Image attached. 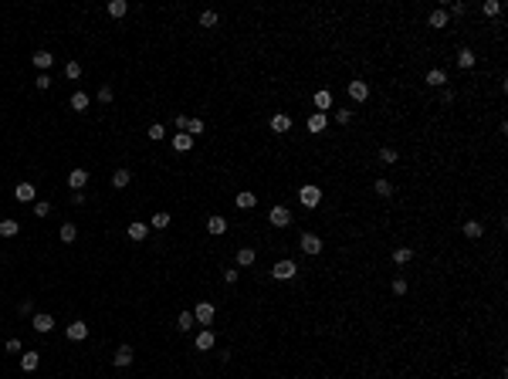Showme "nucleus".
<instances>
[{"mask_svg":"<svg viewBox=\"0 0 508 379\" xmlns=\"http://www.w3.org/2000/svg\"><path fill=\"white\" fill-rule=\"evenodd\" d=\"M298 200H302V207H308V210H315L318 203H322V190H318L315 183H305V186L298 190Z\"/></svg>","mask_w":508,"mask_h":379,"instance_id":"obj_1","label":"nucleus"},{"mask_svg":"<svg viewBox=\"0 0 508 379\" xmlns=\"http://www.w3.org/2000/svg\"><path fill=\"white\" fill-rule=\"evenodd\" d=\"M295 274H298V264H295V261H288V257H285V261H278V264L271 268V278H274V281H292Z\"/></svg>","mask_w":508,"mask_h":379,"instance_id":"obj_2","label":"nucleus"},{"mask_svg":"<svg viewBox=\"0 0 508 379\" xmlns=\"http://www.w3.org/2000/svg\"><path fill=\"white\" fill-rule=\"evenodd\" d=\"M193 318L200 325H214V318H217V308L210 305V301H200L197 308H193Z\"/></svg>","mask_w":508,"mask_h":379,"instance_id":"obj_3","label":"nucleus"},{"mask_svg":"<svg viewBox=\"0 0 508 379\" xmlns=\"http://www.w3.org/2000/svg\"><path fill=\"white\" fill-rule=\"evenodd\" d=\"M14 200L34 203V200H37V186H34V183H17V186H14Z\"/></svg>","mask_w":508,"mask_h":379,"instance_id":"obj_4","label":"nucleus"},{"mask_svg":"<svg viewBox=\"0 0 508 379\" xmlns=\"http://www.w3.org/2000/svg\"><path fill=\"white\" fill-rule=\"evenodd\" d=\"M298 244H302L305 254H322V247H326L318 234H302V237H298Z\"/></svg>","mask_w":508,"mask_h":379,"instance_id":"obj_5","label":"nucleus"},{"mask_svg":"<svg viewBox=\"0 0 508 379\" xmlns=\"http://www.w3.org/2000/svg\"><path fill=\"white\" fill-rule=\"evenodd\" d=\"M268 220H271V227H288L292 223V210L288 207H271Z\"/></svg>","mask_w":508,"mask_h":379,"instance_id":"obj_6","label":"nucleus"},{"mask_svg":"<svg viewBox=\"0 0 508 379\" xmlns=\"http://www.w3.org/2000/svg\"><path fill=\"white\" fill-rule=\"evenodd\" d=\"M288 129H292V115H288V112H274V115H271V132L285 135Z\"/></svg>","mask_w":508,"mask_h":379,"instance_id":"obj_7","label":"nucleus"},{"mask_svg":"<svg viewBox=\"0 0 508 379\" xmlns=\"http://www.w3.org/2000/svg\"><path fill=\"white\" fill-rule=\"evenodd\" d=\"M193 346H197V352H210V349L217 346V335L210 332V328H203V332L193 339Z\"/></svg>","mask_w":508,"mask_h":379,"instance_id":"obj_8","label":"nucleus"},{"mask_svg":"<svg viewBox=\"0 0 508 379\" xmlns=\"http://www.w3.org/2000/svg\"><path fill=\"white\" fill-rule=\"evenodd\" d=\"M65 335L71 339V342H85V339H88V325H85V322H71L65 328Z\"/></svg>","mask_w":508,"mask_h":379,"instance_id":"obj_9","label":"nucleus"},{"mask_svg":"<svg viewBox=\"0 0 508 379\" xmlns=\"http://www.w3.org/2000/svg\"><path fill=\"white\" fill-rule=\"evenodd\" d=\"M349 99L352 102H366L370 99V85H366V81H349Z\"/></svg>","mask_w":508,"mask_h":379,"instance_id":"obj_10","label":"nucleus"},{"mask_svg":"<svg viewBox=\"0 0 508 379\" xmlns=\"http://www.w3.org/2000/svg\"><path fill=\"white\" fill-rule=\"evenodd\" d=\"M427 85L430 88H444V85H447V71H444V68H430L427 71Z\"/></svg>","mask_w":508,"mask_h":379,"instance_id":"obj_11","label":"nucleus"},{"mask_svg":"<svg viewBox=\"0 0 508 379\" xmlns=\"http://www.w3.org/2000/svg\"><path fill=\"white\" fill-rule=\"evenodd\" d=\"M125 234H129V241H135V244H139V241H146V237H149V223H139V220H135V223H129V230H125Z\"/></svg>","mask_w":508,"mask_h":379,"instance_id":"obj_12","label":"nucleus"},{"mask_svg":"<svg viewBox=\"0 0 508 379\" xmlns=\"http://www.w3.org/2000/svg\"><path fill=\"white\" fill-rule=\"evenodd\" d=\"M31 325H34V332H41V335H44V332H51V328H55V318H51V315H44V312H37Z\"/></svg>","mask_w":508,"mask_h":379,"instance_id":"obj_13","label":"nucleus"},{"mask_svg":"<svg viewBox=\"0 0 508 379\" xmlns=\"http://www.w3.org/2000/svg\"><path fill=\"white\" fill-rule=\"evenodd\" d=\"M31 61H34V68H37V71H48V68L55 65V55H51V51H34Z\"/></svg>","mask_w":508,"mask_h":379,"instance_id":"obj_14","label":"nucleus"},{"mask_svg":"<svg viewBox=\"0 0 508 379\" xmlns=\"http://www.w3.org/2000/svg\"><path fill=\"white\" fill-rule=\"evenodd\" d=\"M119 369H125V366H132V346H119L115 349V359H112Z\"/></svg>","mask_w":508,"mask_h":379,"instance_id":"obj_15","label":"nucleus"},{"mask_svg":"<svg viewBox=\"0 0 508 379\" xmlns=\"http://www.w3.org/2000/svg\"><path fill=\"white\" fill-rule=\"evenodd\" d=\"M41 366V352H21V369L24 372H34Z\"/></svg>","mask_w":508,"mask_h":379,"instance_id":"obj_16","label":"nucleus"},{"mask_svg":"<svg viewBox=\"0 0 508 379\" xmlns=\"http://www.w3.org/2000/svg\"><path fill=\"white\" fill-rule=\"evenodd\" d=\"M234 203L241 207V210H251V207H258V197H254L251 190H241V193L234 197Z\"/></svg>","mask_w":508,"mask_h":379,"instance_id":"obj_17","label":"nucleus"},{"mask_svg":"<svg viewBox=\"0 0 508 379\" xmlns=\"http://www.w3.org/2000/svg\"><path fill=\"white\" fill-rule=\"evenodd\" d=\"M85 183H88V173H85V169H71V173H68V186L71 190H85Z\"/></svg>","mask_w":508,"mask_h":379,"instance_id":"obj_18","label":"nucleus"},{"mask_svg":"<svg viewBox=\"0 0 508 379\" xmlns=\"http://www.w3.org/2000/svg\"><path fill=\"white\" fill-rule=\"evenodd\" d=\"M427 24L434 27V31H440V27H447V11H440V7H434L427 17Z\"/></svg>","mask_w":508,"mask_h":379,"instance_id":"obj_19","label":"nucleus"},{"mask_svg":"<svg viewBox=\"0 0 508 379\" xmlns=\"http://www.w3.org/2000/svg\"><path fill=\"white\" fill-rule=\"evenodd\" d=\"M312 102H315V109L322 112V115H326V109H332V91H329V88L315 91V99H312Z\"/></svg>","mask_w":508,"mask_h":379,"instance_id":"obj_20","label":"nucleus"},{"mask_svg":"<svg viewBox=\"0 0 508 379\" xmlns=\"http://www.w3.org/2000/svg\"><path fill=\"white\" fill-rule=\"evenodd\" d=\"M17 230H21V223L14 220V217H4V220H0V237H17Z\"/></svg>","mask_w":508,"mask_h":379,"instance_id":"obj_21","label":"nucleus"},{"mask_svg":"<svg viewBox=\"0 0 508 379\" xmlns=\"http://www.w3.org/2000/svg\"><path fill=\"white\" fill-rule=\"evenodd\" d=\"M173 149H176V153H190L193 149V135H187V132L173 135Z\"/></svg>","mask_w":508,"mask_h":379,"instance_id":"obj_22","label":"nucleus"},{"mask_svg":"<svg viewBox=\"0 0 508 379\" xmlns=\"http://www.w3.org/2000/svg\"><path fill=\"white\" fill-rule=\"evenodd\" d=\"M308 132H326V115H322V112H312V115H308Z\"/></svg>","mask_w":508,"mask_h":379,"instance_id":"obj_23","label":"nucleus"},{"mask_svg":"<svg viewBox=\"0 0 508 379\" xmlns=\"http://www.w3.org/2000/svg\"><path fill=\"white\" fill-rule=\"evenodd\" d=\"M207 230H210L214 237H220L227 230V220H224V217H207Z\"/></svg>","mask_w":508,"mask_h":379,"instance_id":"obj_24","label":"nucleus"},{"mask_svg":"<svg viewBox=\"0 0 508 379\" xmlns=\"http://www.w3.org/2000/svg\"><path fill=\"white\" fill-rule=\"evenodd\" d=\"M129 179H132L129 169H115V173H112V186L115 190H125V186H129Z\"/></svg>","mask_w":508,"mask_h":379,"instance_id":"obj_25","label":"nucleus"},{"mask_svg":"<svg viewBox=\"0 0 508 379\" xmlns=\"http://www.w3.org/2000/svg\"><path fill=\"white\" fill-rule=\"evenodd\" d=\"M254 257H258V254H254V247H241V251H237V264H241V268H251V264H254Z\"/></svg>","mask_w":508,"mask_h":379,"instance_id":"obj_26","label":"nucleus"},{"mask_svg":"<svg viewBox=\"0 0 508 379\" xmlns=\"http://www.w3.org/2000/svg\"><path fill=\"white\" fill-rule=\"evenodd\" d=\"M474 61H478V58H474L471 48H461V51H457V68H474Z\"/></svg>","mask_w":508,"mask_h":379,"instance_id":"obj_27","label":"nucleus"},{"mask_svg":"<svg viewBox=\"0 0 508 379\" xmlns=\"http://www.w3.org/2000/svg\"><path fill=\"white\" fill-rule=\"evenodd\" d=\"M88 105H91V99L85 95V91H75V95H71V109H75V112H85Z\"/></svg>","mask_w":508,"mask_h":379,"instance_id":"obj_28","label":"nucleus"},{"mask_svg":"<svg viewBox=\"0 0 508 379\" xmlns=\"http://www.w3.org/2000/svg\"><path fill=\"white\" fill-rule=\"evenodd\" d=\"M169 220H173V217H169L166 210H159V213H153V220H149V227H156V230H166V227H169Z\"/></svg>","mask_w":508,"mask_h":379,"instance_id":"obj_29","label":"nucleus"},{"mask_svg":"<svg viewBox=\"0 0 508 379\" xmlns=\"http://www.w3.org/2000/svg\"><path fill=\"white\" fill-rule=\"evenodd\" d=\"M193 325H197V318H193V312H180V318H176V328H180V332H190Z\"/></svg>","mask_w":508,"mask_h":379,"instance_id":"obj_30","label":"nucleus"},{"mask_svg":"<svg viewBox=\"0 0 508 379\" xmlns=\"http://www.w3.org/2000/svg\"><path fill=\"white\" fill-rule=\"evenodd\" d=\"M481 234H485V227H481L478 220H468V223H464V237H471V241H478Z\"/></svg>","mask_w":508,"mask_h":379,"instance_id":"obj_31","label":"nucleus"},{"mask_svg":"<svg viewBox=\"0 0 508 379\" xmlns=\"http://www.w3.org/2000/svg\"><path fill=\"white\" fill-rule=\"evenodd\" d=\"M125 11H129L125 0H109V17H125Z\"/></svg>","mask_w":508,"mask_h":379,"instance_id":"obj_32","label":"nucleus"},{"mask_svg":"<svg viewBox=\"0 0 508 379\" xmlns=\"http://www.w3.org/2000/svg\"><path fill=\"white\" fill-rule=\"evenodd\" d=\"M410 257H413L410 247H396L393 251V264H410Z\"/></svg>","mask_w":508,"mask_h":379,"instance_id":"obj_33","label":"nucleus"},{"mask_svg":"<svg viewBox=\"0 0 508 379\" xmlns=\"http://www.w3.org/2000/svg\"><path fill=\"white\" fill-rule=\"evenodd\" d=\"M481 14H485V17H495V14H501V4H498V0H485V4H481Z\"/></svg>","mask_w":508,"mask_h":379,"instance_id":"obj_34","label":"nucleus"},{"mask_svg":"<svg viewBox=\"0 0 508 379\" xmlns=\"http://www.w3.org/2000/svg\"><path fill=\"white\" fill-rule=\"evenodd\" d=\"M380 163H383V166L396 163V149H393V146H383V149H380Z\"/></svg>","mask_w":508,"mask_h":379,"instance_id":"obj_35","label":"nucleus"},{"mask_svg":"<svg viewBox=\"0 0 508 379\" xmlns=\"http://www.w3.org/2000/svg\"><path fill=\"white\" fill-rule=\"evenodd\" d=\"M65 78H71V81L81 78V65H78V61H68V65H65Z\"/></svg>","mask_w":508,"mask_h":379,"instance_id":"obj_36","label":"nucleus"},{"mask_svg":"<svg viewBox=\"0 0 508 379\" xmlns=\"http://www.w3.org/2000/svg\"><path fill=\"white\" fill-rule=\"evenodd\" d=\"M200 27H217V11H203L200 14Z\"/></svg>","mask_w":508,"mask_h":379,"instance_id":"obj_37","label":"nucleus"},{"mask_svg":"<svg viewBox=\"0 0 508 379\" xmlns=\"http://www.w3.org/2000/svg\"><path fill=\"white\" fill-rule=\"evenodd\" d=\"M75 237H78V230H75V223H65V227H61V241H65V244H71Z\"/></svg>","mask_w":508,"mask_h":379,"instance_id":"obj_38","label":"nucleus"},{"mask_svg":"<svg viewBox=\"0 0 508 379\" xmlns=\"http://www.w3.org/2000/svg\"><path fill=\"white\" fill-rule=\"evenodd\" d=\"M376 193H380V197H390V193H393V183H390V179H376Z\"/></svg>","mask_w":508,"mask_h":379,"instance_id":"obj_39","label":"nucleus"},{"mask_svg":"<svg viewBox=\"0 0 508 379\" xmlns=\"http://www.w3.org/2000/svg\"><path fill=\"white\" fill-rule=\"evenodd\" d=\"M203 132V119H190L187 122V135H200Z\"/></svg>","mask_w":508,"mask_h":379,"instance_id":"obj_40","label":"nucleus"},{"mask_svg":"<svg viewBox=\"0 0 508 379\" xmlns=\"http://www.w3.org/2000/svg\"><path fill=\"white\" fill-rule=\"evenodd\" d=\"M149 139H153V143H163V135H166V129H163V125H149Z\"/></svg>","mask_w":508,"mask_h":379,"instance_id":"obj_41","label":"nucleus"},{"mask_svg":"<svg viewBox=\"0 0 508 379\" xmlns=\"http://www.w3.org/2000/svg\"><path fill=\"white\" fill-rule=\"evenodd\" d=\"M48 213H51V203H48V200L34 203V217H48Z\"/></svg>","mask_w":508,"mask_h":379,"instance_id":"obj_42","label":"nucleus"},{"mask_svg":"<svg viewBox=\"0 0 508 379\" xmlns=\"http://www.w3.org/2000/svg\"><path fill=\"white\" fill-rule=\"evenodd\" d=\"M34 85H37L41 91H48V88H51V75H44V71H41V75L34 78Z\"/></svg>","mask_w":508,"mask_h":379,"instance_id":"obj_43","label":"nucleus"},{"mask_svg":"<svg viewBox=\"0 0 508 379\" xmlns=\"http://www.w3.org/2000/svg\"><path fill=\"white\" fill-rule=\"evenodd\" d=\"M336 122H339V125H349V122H352V112H349V109H339V112H336Z\"/></svg>","mask_w":508,"mask_h":379,"instance_id":"obj_44","label":"nucleus"},{"mask_svg":"<svg viewBox=\"0 0 508 379\" xmlns=\"http://www.w3.org/2000/svg\"><path fill=\"white\" fill-rule=\"evenodd\" d=\"M99 102H105V105L112 102V85H102L99 88Z\"/></svg>","mask_w":508,"mask_h":379,"instance_id":"obj_45","label":"nucleus"},{"mask_svg":"<svg viewBox=\"0 0 508 379\" xmlns=\"http://www.w3.org/2000/svg\"><path fill=\"white\" fill-rule=\"evenodd\" d=\"M393 295H406V278H396L393 281Z\"/></svg>","mask_w":508,"mask_h":379,"instance_id":"obj_46","label":"nucleus"},{"mask_svg":"<svg viewBox=\"0 0 508 379\" xmlns=\"http://www.w3.org/2000/svg\"><path fill=\"white\" fill-rule=\"evenodd\" d=\"M464 11H468V4H464V0H454V4H451V14H457V17H461Z\"/></svg>","mask_w":508,"mask_h":379,"instance_id":"obj_47","label":"nucleus"},{"mask_svg":"<svg viewBox=\"0 0 508 379\" xmlns=\"http://www.w3.org/2000/svg\"><path fill=\"white\" fill-rule=\"evenodd\" d=\"M17 312H21V315H31V312H34V301H31V298L21 301V305H17Z\"/></svg>","mask_w":508,"mask_h":379,"instance_id":"obj_48","label":"nucleus"},{"mask_svg":"<svg viewBox=\"0 0 508 379\" xmlns=\"http://www.w3.org/2000/svg\"><path fill=\"white\" fill-rule=\"evenodd\" d=\"M224 281H227V285H234V281H237V268H227L224 271Z\"/></svg>","mask_w":508,"mask_h":379,"instance_id":"obj_49","label":"nucleus"},{"mask_svg":"<svg viewBox=\"0 0 508 379\" xmlns=\"http://www.w3.org/2000/svg\"><path fill=\"white\" fill-rule=\"evenodd\" d=\"M187 122H190V115H176V129L180 132H187Z\"/></svg>","mask_w":508,"mask_h":379,"instance_id":"obj_50","label":"nucleus"},{"mask_svg":"<svg viewBox=\"0 0 508 379\" xmlns=\"http://www.w3.org/2000/svg\"><path fill=\"white\" fill-rule=\"evenodd\" d=\"M71 203H75V207H81V203H85V193H81V190H75V193H71Z\"/></svg>","mask_w":508,"mask_h":379,"instance_id":"obj_51","label":"nucleus"},{"mask_svg":"<svg viewBox=\"0 0 508 379\" xmlns=\"http://www.w3.org/2000/svg\"><path fill=\"white\" fill-rule=\"evenodd\" d=\"M4 349H7V352H21V342H17V339H7V346H4Z\"/></svg>","mask_w":508,"mask_h":379,"instance_id":"obj_52","label":"nucleus"}]
</instances>
